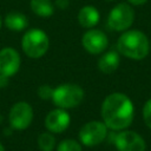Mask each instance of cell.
Instances as JSON below:
<instances>
[{
	"label": "cell",
	"mask_w": 151,
	"mask_h": 151,
	"mask_svg": "<svg viewBox=\"0 0 151 151\" xmlns=\"http://www.w3.org/2000/svg\"><path fill=\"white\" fill-rule=\"evenodd\" d=\"M100 113L107 129L122 131L131 125L134 109L131 99L126 94L122 92H113L104 99Z\"/></svg>",
	"instance_id": "6da1fadb"
},
{
	"label": "cell",
	"mask_w": 151,
	"mask_h": 151,
	"mask_svg": "<svg viewBox=\"0 0 151 151\" xmlns=\"http://www.w3.org/2000/svg\"><path fill=\"white\" fill-rule=\"evenodd\" d=\"M117 48L120 54L132 60L144 59L150 51L147 37L137 29L125 31L117 41Z\"/></svg>",
	"instance_id": "7a4b0ae2"
},
{
	"label": "cell",
	"mask_w": 151,
	"mask_h": 151,
	"mask_svg": "<svg viewBox=\"0 0 151 151\" xmlns=\"http://www.w3.org/2000/svg\"><path fill=\"white\" fill-rule=\"evenodd\" d=\"M50 39L48 35L39 28L28 29L22 39H21V47L25 54L32 59L41 58L48 50Z\"/></svg>",
	"instance_id": "3957f363"
},
{
	"label": "cell",
	"mask_w": 151,
	"mask_h": 151,
	"mask_svg": "<svg viewBox=\"0 0 151 151\" xmlns=\"http://www.w3.org/2000/svg\"><path fill=\"white\" fill-rule=\"evenodd\" d=\"M85 97L84 90L77 84H61L53 90L52 101L59 109H73L78 106Z\"/></svg>",
	"instance_id": "277c9868"
},
{
	"label": "cell",
	"mask_w": 151,
	"mask_h": 151,
	"mask_svg": "<svg viewBox=\"0 0 151 151\" xmlns=\"http://www.w3.org/2000/svg\"><path fill=\"white\" fill-rule=\"evenodd\" d=\"M134 20V12L132 7L127 4H118L116 5L107 17V26L117 32L127 31L131 27Z\"/></svg>",
	"instance_id": "5b68a950"
},
{
	"label": "cell",
	"mask_w": 151,
	"mask_h": 151,
	"mask_svg": "<svg viewBox=\"0 0 151 151\" xmlns=\"http://www.w3.org/2000/svg\"><path fill=\"white\" fill-rule=\"evenodd\" d=\"M107 136V126L104 124V122L99 120H91L86 124H84L79 131V139L83 145L92 147L101 142Z\"/></svg>",
	"instance_id": "8992f818"
},
{
	"label": "cell",
	"mask_w": 151,
	"mask_h": 151,
	"mask_svg": "<svg viewBox=\"0 0 151 151\" xmlns=\"http://www.w3.org/2000/svg\"><path fill=\"white\" fill-rule=\"evenodd\" d=\"M8 120L14 130H26L33 120V109L26 101L15 103L8 113Z\"/></svg>",
	"instance_id": "52a82bcc"
},
{
	"label": "cell",
	"mask_w": 151,
	"mask_h": 151,
	"mask_svg": "<svg viewBox=\"0 0 151 151\" xmlns=\"http://www.w3.org/2000/svg\"><path fill=\"white\" fill-rule=\"evenodd\" d=\"M114 145L118 151H145L146 144L140 134L134 131L123 130L114 137Z\"/></svg>",
	"instance_id": "ba28073f"
},
{
	"label": "cell",
	"mask_w": 151,
	"mask_h": 151,
	"mask_svg": "<svg viewBox=\"0 0 151 151\" xmlns=\"http://www.w3.org/2000/svg\"><path fill=\"white\" fill-rule=\"evenodd\" d=\"M81 45L85 51L91 54H99L104 52L109 45V39L106 34L96 28H90L81 37Z\"/></svg>",
	"instance_id": "9c48e42d"
},
{
	"label": "cell",
	"mask_w": 151,
	"mask_h": 151,
	"mask_svg": "<svg viewBox=\"0 0 151 151\" xmlns=\"http://www.w3.org/2000/svg\"><path fill=\"white\" fill-rule=\"evenodd\" d=\"M20 54L13 47H4L0 50V74L13 77L20 68Z\"/></svg>",
	"instance_id": "30bf717a"
},
{
	"label": "cell",
	"mask_w": 151,
	"mask_h": 151,
	"mask_svg": "<svg viewBox=\"0 0 151 151\" xmlns=\"http://www.w3.org/2000/svg\"><path fill=\"white\" fill-rule=\"evenodd\" d=\"M71 117L64 109H54L45 117V127L51 133H61L70 126Z\"/></svg>",
	"instance_id": "8fae6325"
},
{
	"label": "cell",
	"mask_w": 151,
	"mask_h": 151,
	"mask_svg": "<svg viewBox=\"0 0 151 151\" xmlns=\"http://www.w3.org/2000/svg\"><path fill=\"white\" fill-rule=\"evenodd\" d=\"M99 19H100V14L94 6L91 5L84 6L78 12V21L80 26H83L84 28L94 27L99 22Z\"/></svg>",
	"instance_id": "7c38bea8"
},
{
	"label": "cell",
	"mask_w": 151,
	"mask_h": 151,
	"mask_svg": "<svg viewBox=\"0 0 151 151\" xmlns=\"http://www.w3.org/2000/svg\"><path fill=\"white\" fill-rule=\"evenodd\" d=\"M120 63V58H119V53H117L116 51H109L106 53H104L99 60H98V68L106 74H110L112 72H114Z\"/></svg>",
	"instance_id": "4fadbf2b"
},
{
	"label": "cell",
	"mask_w": 151,
	"mask_h": 151,
	"mask_svg": "<svg viewBox=\"0 0 151 151\" xmlns=\"http://www.w3.org/2000/svg\"><path fill=\"white\" fill-rule=\"evenodd\" d=\"M5 25L8 29L14 32H21L27 28L28 19L25 14L19 12H11L5 17Z\"/></svg>",
	"instance_id": "5bb4252c"
},
{
	"label": "cell",
	"mask_w": 151,
	"mask_h": 151,
	"mask_svg": "<svg viewBox=\"0 0 151 151\" xmlns=\"http://www.w3.org/2000/svg\"><path fill=\"white\" fill-rule=\"evenodd\" d=\"M29 6L34 14L42 18L51 17L54 13V6L51 0H31Z\"/></svg>",
	"instance_id": "9a60e30c"
},
{
	"label": "cell",
	"mask_w": 151,
	"mask_h": 151,
	"mask_svg": "<svg viewBox=\"0 0 151 151\" xmlns=\"http://www.w3.org/2000/svg\"><path fill=\"white\" fill-rule=\"evenodd\" d=\"M38 146L41 151H52L55 146V138L51 132H42L38 137Z\"/></svg>",
	"instance_id": "2e32d148"
},
{
	"label": "cell",
	"mask_w": 151,
	"mask_h": 151,
	"mask_svg": "<svg viewBox=\"0 0 151 151\" xmlns=\"http://www.w3.org/2000/svg\"><path fill=\"white\" fill-rule=\"evenodd\" d=\"M57 151H83V147L76 139H64L58 144Z\"/></svg>",
	"instance_id": "e0dca14e"
},
{
	"label": "cell",
	"mask_w": 151,
	"mask_h": 151,
	"mask_svg": "<svg viewBox=\"0 0 151 151\" xmlns=\"http://www.w3.org/2000/svg\"><path fill=\"white\" fill-rule=\"evenodd\" d=\"M53 90H54V88H52L50 85L44 84V85L39 86V88H38V91H37V93H38V96H39L41 99L47 100V99H52Z\"/></svg>",
	"instance_id": "ac0fdd59"
},
{
	"label": "cell",
	"mask_w": 151,
	"mask_h": 151,
	"mask_svg": "<svg viewBox=\"0 0 151 151\" xmlns=\"http://www.w3.org/2000/svg\"><path fill=\"white\" fill-rule=\"evenodd\" d=\"M143 119L145 125L151 130V99H149L143 106Z\"/></svg>",
	"instance_id": "d6986e66"
},
{
	"label": "cell",
	"mask_w": 151,
	"mask_h": 151,
	"mask_svg": "<svg viewBox=\"0 0 151 151\" xmlns=\"http://www.w3.org/2000/svg\"><path fill=\"white\" fill-rule=\"evenodd\" d=\"M55 5H57L58 8H60V9H65V8L68 7L70 1H68V0H55Z\"/></svg>",
	"instance_id": "ffe728a7"
},
{
	"label": "cell",
	"mask_w": 151,
	"mask_h": 151,
	"mask_svg": "<svg viewBox=\"0 0 151 151\" xmlns=\"http://www.w3.org/2000/svg\"><path fill=\"white\" fill-rule=\"evenodd\" d=\"M8 79H9L8 77H5V76L0 74V88L7 86V84H8Z\"/></svg>",
	"instance_id": "44dd1931"
},
{
	"label": "cell",
	"mask_w": 151,
	"mask_h": 151,
	"mask_svg": "<svg viewBox=\"0 0 151 151\" xmlns=\"http://www.w3.org/2000/svg\"><path fill=\"white\" fill-rule=\"evenodd\" d=\"M130 4H132V5H136V6H139V5H143V4H145L147 0H127Z\"/></svg>",
	"instance_id": "7402d4cb"
},
{
	"label": "cell",
	"mask_w": 151,
	"mask_h": 151,
	"mask_svg": "<svg viewBox=\"0 0 151 151\" xmlns=\"http://www.w3.org/2000/svg\"><path fill=\"white\" fill-rule=\"evenodd\" d=\"M0 151H5V147H4V145L0 143Z\"/></svg>",
	"instance_id": "603a6c76"
},
{
	"label": "cell",
	"mask_w": 151,
	"mask_h": 151,
	"mask_svg": "<svg viewBox=\"0 0 151 151\" xmlns=\"http://www.w3.org/2000/svg\"><path fill=\"white\" fill-rule=\"evenodd\" d=\"M1 123H2V116L0 114V124H1Z\"/></svg>",
	"instance_id": "cb8c5ba5"
},
{
	"label": "cell",
	"mask_w": 151,
	"mask_h": 151,
	"mask_svg": "<svg viewBox=\"0 0 151 151\" xmlns=\"http://www.w3.org/2000/svg\"><path fill=\"white\" fill-rule=\"evenodd\" d=\"M1 25H2V20H1V17H0V28H1Z\"/></svg>",
	"instance_id": "d4e9b609"
},
{
	"label": "cell",
	"mask_w": 151,
	"mask_h": 151,
	"mask_svg": "<svg viewBox=\"0 0 151 151\" xmlns=\"http://www.w3.org/2000/svg\"><path fill=\"white\" fill-rule=\"evenodd\" d=\"M105 1H113V0H105Z\"/></svg>",
	"instance_id": "484cf974"
},
{
	"label": "cell",
	"mask_w": 151,
	"mask_h": 151,
	"mask_svg": "<svg viewBox=\"0 0 151 151\" xmlns=\"http://www.w3.org/2000/svg\"><path fill=\"white\" fill-rule=\"evenodd\" d=\"M150 48H151V42H150Z\"/></svg>",
	"instance_id": "4316f807"
}]
</instances>
